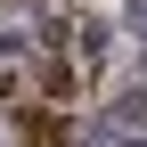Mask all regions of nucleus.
Segmentation results:
<instances>
[{
    "instance_id": "nucleus-3",
    "label": "nucleus",
    "mask_w": 147,
    "mask_h": 147,
    "mask_svg": "<svg viewBox=\"0 0 147 147\" xmlns=\"http://www.w3.org/2000/svg\"><path fill=\"white\" fill-rule=\"evenodd\" d=\"M115 123H123V131H139V123H147V90H131V98H115Z\"/></svg>"
},
{
    "instance_id": "nucleus-2",
    "label": "nucleus",
    "mask_w": 147,
    "mask_h": 147,
    "mask_svg": "<svg viewBox=\"0 0 147 147\" xmlns=\"http://www.w3.org/2000/svg\"><path fill=\"white\" fill-rule=\"evenodd\" d=\"M74 131H65V123H49V115H25V147H65Z\"/></svg>"
},
{
    "instance_id": "nucleus-1",
    "label": "nucleus",
    "mask_w": 147,
    "mask_h": 147,
    "mask_svg": "<svg viewBox=\"0 0 147 147\" xmlns=\"http://www.w3.org/2000/svg\"><path fill=\"white\" fill-rule=\"evenodd\" d=\"M74 57H82V65L106 57V25H98V16H82V25H74Z\"/></svg>"
},
{
    "instance_id": "nucleus-4",
    "label": "nucleus",
    "mask_w": 147,
    "mask_h": 147,
    "mask_svg": "<svg viewBox=\"0 0 147 147\" xmlns=\"http://www.w3.org/2000/svg\"><path fill=\"white\" fill-rule=\"evenodd\" d=\"M123 147H147V139H123Z\"/></svg>"
}]
</instances>
